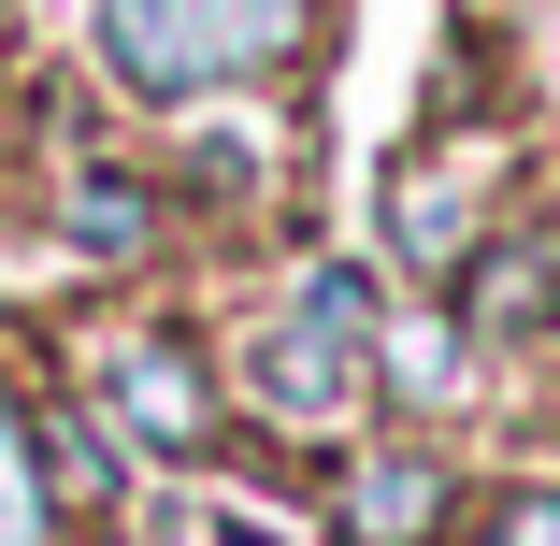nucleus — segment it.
I'll return each instance as SVG.
<instances>
[{"label":"nucleus","mask_w":560,"mask_h":546,"mask_svg":"<svg viewBox=\"0 0 560 546\" xmlns=\"http://www.w3.org/2000/svg\"><path fill=\"white\" fill-rule=\"evenodd\" d=\"M58 245H72V259H144V245H159V187H144L130 159H72V173H58Z\"/></svg>","instance_id":"39448f33"},{"label":"nucleus","mask_w":560,"mask_h":546,"mask_svg":"<svg viewBox=\"0 0 560 546\" xmlns=\"http://www.w3.org/2000/svg\"><path fill=\"white\" fill-rule=\"evenodd\" d=\"M489 546H560V489H517V503L489 518Z\"/></svg>","instance_id":"6e6552de"},{"label":"nucleus","mask_w":560,"mask_h":546,"mask_svg":"<svg viewBox=\"0 0 560 546\" xmlns=\"http://www.w3.org/2000/svg\"><path fill=\"white\" fill-rule=\"evenodd\" d=\"M215 546H273V532H259V518H215Z\"/></svg>","instance_id":"1a4fd4ad"},{"label":"nucleus","mask_w":560,"mask_h":546,"mask_svg":"<svg viewBox=\"0 0 560 546\" xmlns=\"http://www.w3.org/2000/svg\"><path fill=\"white\" fill-rule=\"evenodd\" d=\"M101 417H116L144 461H201V446H215V374H201V346H187V332H116V346H101Z\"/></svg>","instance_id":"7ed1b4c3"},{"label":"nucleus","mask_w":560,"mask_h":546,"mask_svg":"<svg viewBox=\"0 0 560 546\" xmlns=\"http://www.w3.org/2000/svg\"><path fill=\"white\" fill-rule=\"evenodd\" d=\"M489 187H503V144L402 159V173H388V259H402V274H475V245H489Z\"/></svg>","instance_id":"20e7f679"},{"label":"nucleus","mask_w":560,"mask_h":546,"mask_svg":"<svg viewBox=\"0 0 560 546\" xmlns=\"http://www.w3.org/2000/svg\"><path fill=\"white\" fill-rule=\"evenodd\" d=\"M0 546H58V503H44V446H30V403L0 388Z\"/></svg>","instance_id":"0eeeda50"},{"label":"nucleus","mask_w":560,"mask_h":546,"mask_svg":"<svg viewBox=\"0 0 560 546\" xmlns=\"http://www.w3.org/2000/svg\"><path fill=\"white\" fill-rule=\"evenodd\" d=\"M86 44H101V72H116L130 101L187 116V101H215V86L288 72L316 44V0H86Z\"/></svg>","instance_id":"f257e3e1"},{"label":"nucleus","mask_w":560,"mask_h":546,"mask_svg":"<svg viewBox=\"0 0 560 546\" xmlns=\"http://www.w3.org/2000/svg\"><path fill=\"white\" fill-rule=\"evenodd\" d=\"M360 360H374V274H360V259H316V274L288 288V316L259 332L245 374H259L273 417L316 431V417H346V403H360Z\"/></svg>","instance_id":"f03ea898"},{"label":"nucleus","mask_w":560,"mask_h":546,"mask_svg":"<svg viewBox=\"0 0 560 546\" xmlns=\"http://www.w3.org/2000/svg\"><path fill=\"white\" fill-rule=\"evenodd\" d=\"M431 532H445V461H417V446L346 461V546H431Z\"/></svg>","instance_id":"423d86ee"}]
</instances>
